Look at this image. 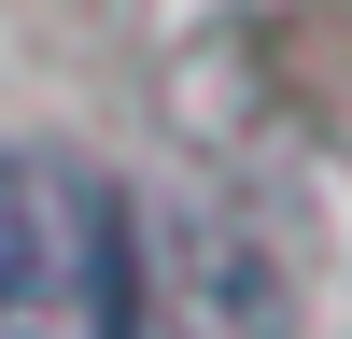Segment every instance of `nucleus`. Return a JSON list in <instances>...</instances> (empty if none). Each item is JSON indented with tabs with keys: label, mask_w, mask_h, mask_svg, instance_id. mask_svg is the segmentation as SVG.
I'll return each instance as SVG.
<instances>
[{
	"label": "nucleus",
	"mask_w": 352,
	"mask_h": 339,
	"mask_svg": "<svg viewBox=\"0 0 352 339\" xmlns=\"http://www.w3.org/2000/svg\"><path fill=\"white\" fill-rule=\"evenodd\" d=\"M141 212L71 156L0 141V339H127Z\"/></svg>",
	"instance_id": "f257e3e1"
}]
</instances>
